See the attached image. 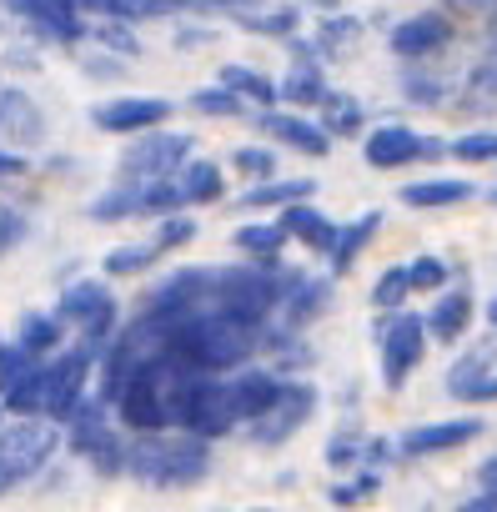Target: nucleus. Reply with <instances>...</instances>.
Wrapping results in <instances>:
<instances>
[{"mask_svg":"<svg viewBox=\"0 0 497 512\" xmlns=\"http://www.w3.org/2000/svg\"><path fill=\"white\" fill-rule=\"evenodd\" d=\"M317 196V181L312 176H272V181H257L236 196L241 211H287L297 201H312Z\"/></svg>","mask_w":497,"mask_h":512,"instance_id":"26","label":"nucleus"},{"mask_svg":"<svg viewBox=\"0 0 497 512\" xmlns=\"http://www.w3.org/2000/svg\"><path fill=\"white\" fill-rule=\"evenodd\" d=\"M0 86H6V81H0Z\"/></svg>","mask_w":497,"mask_h":512,"instance_id":"62","label":"nucleus"},{"mask_svg":"<svg viewBox=\"0 0 497 512\" xmlns=\"http://www.w3.org/2000/svg\"><path fill=\"white\" fill-rule=\"evenodd\" d=\"M231 382V402H236V422L241 427H252L272 402H277V392L287 387V372H277L272 362H252V367H241V372H231L226 377Z\"/></svg>","mask_w":497,"mask_h":512,"instance_id":"22","label":"nucleus"},{"mask_svg":"<svg viewBox=\"0 0 497 512\" xmlns=\"http://www.w3.org/2000/svg\"><path fill=\"white\" fill-rule=\"evenodd\" d=\"M81 11H86V21H121V26H136L131 11H126V0H81Z\"/></svg>","mask_w":497,"mask_h":512,"instance_id":"51","label":"nucleus"},{"mask_svg":"<svg viewBox=\"0 0 497 512\" xmlns=\"http://www.w3.org/2000/svg\"><path fill=\"white\" fill-rule=\"evenodd\" d=\"M407 297H417L407 267H387V272L372 282V307H377V312H407Z\"/></svg>","mask_w":497,"mask_h":512,"instance_id":"43","label":"nucleus"},{"mask_svg":"<svg viewBox=\"0 0 497 512\" xmlns=\"http://www.w3.org/2000/svg\"><path fill=\"white\" fill-rule=\"evenodd\" d=\"M26 236H31V221H26L16 206H6V201H0V256H6V251H16Z\"/></svg>","mask_w":497,"mask_h":512,"instance_id":"49","label":"nucleus"},{"mask_svg":"<svg viewBox=\"0 0 497 512\" xmlns=\"http://www.w3.org/2000/svg\"><path fill=\"white\" fill-rule=\"evenodd\" d=\"M211 287H216V267H181V272H166L161 282L146 287L136 317H151V322H186L196 312H211Z\"/></svg>","mask_w":497,"mask_h":512,"instance_id":"9","label":"nucleus"},{"mask_svg":"<svg viewBox=\"0 0 497 512\" xmlns=\"http://www.w3.org/2000/svg\"><path fill=\"white\" fill-rule=\"evenodd\" d=\"M126 11H131L136 26L141 21H176L181 16V0H126Z\"/></svg>","mask_w":497,"mask_h":512,"instance_id":"50","label":"nucleus"},{"mask_svg":"<svg viewBox=\"0 0 497 512\" xmlns=\"http://www.w3.org/2000/svg\"><path fill=\"white\" fill-rule=\"evenodd\" d=\"M377 231H382V211H362V216L342 221V236H337V246H332V256H327L332 277H347V272L362 262L367 246L377 241Z\"/></svg>","mask_w":497,"mask_h":512,"instance_id":"28","label":"nucleus"},{"mask_svg":"<svg viewBox=\"0 0 497 512\" xmlns=\"http://www.w3.org/2000/svg\"><path fill=\"white\" fill-rule=\"evenodd\" d=\"M151 241H156V251H161V256H171V251H186V246L196 241V216H186V211H176V216H161V221H156V231H151Z\"/></svg>","mask_w":497,"mask_h":512,"instance_id":"46","label":"nucleus"},{"mask_svg":"<svg viewBox=\"0 0 497 512\" xmlns=\"http://www.w3.org/2000/svg\"><path fill=\"white\" fill-rule=\"evenodd\" d=\"M397 196H402V206H412V211H447V206L472 201L477 186L462 181V176H422V181H407Z\"/></svg>","mask_w":497,"mask_h":512,"instance_id":"27","label":"nucleus"},{"mask_svg":"<svg viewBox=\"0 0 497 512\" xmlns=\"http://www.w3.org/2000/svg\"><path fill=\"white\" fill-rule=\"evenodd\" d=\"M487 327H492V332H497V292H492V297H487Z\"/></svg>","mask_w":497,"mask_h":512,"instance_id":"58","label":"nucleus"},{"mask_svg":"<svg viewBox=\"0 0 497 512\" xmlns=\"http://www.w3.org/2000/svg\"><path fill=\"white\" fill-rule=\"evenodd\" d=\"M81 66H86V76H96V81H101V76H106V81L126 76V66H111V61H81Z\"/></svg>","mask_w":497,"mask_h":512,"instance_id":"56","label":"nucleus"},{"mask_svg":"<svg viewBox=\"0 0 497 512\" xmlns=\"http://www.w3.org/2000/svg\"><path fill=\"white\" fill-rule=\"evenodd\" d=\"M492 6H497V0H492Z\"/></svg>","mask_w":497,"mask_h":512,"instance_id":"63","label":"nucleus"},{"mask_svg":"<svg viewBox=\"0 0 497 512\" xmlns=\"http://www.w3.org/2000/svg\"><path fill=\"white\" fill-rule=\"evenodd\" d=\"M292 51V71L282 76V101L292 111H322V101L332 96V81H327V56L317 51V41L307 36H292L287 41Z\"/></svg>","mask_w":497,"mask_h":512,"instance_id":"16","label":"nucleus"},{"mask_svg":"<svg viewBox=\"0 0 497 512\" xmlns=\"http://www.w3.org/2000/svg\"><path fill=\"white\" fill-rule=\"evenodd\" d=\"M487 372H497V332L487 337V342H477V347H467L452 367H447V397H467V387H477Z\"/></svg>","mask_w":497,"mask_h":512,"instance_id":"32","label":"nucleus"},{"mask_svg":"<svg viewBox=\"0 0 497 512\" xmlns=\"http://www.w3.org/2000/svg\"><path fill=\"white\" fill-rule=\"evenodd\" d=\"M41 362H46V357L26 352L16 337H11V342H0V397H6V392H16V387H21V382H26V377H31Z\"/></svg>","mask_w":497,"mask_h":512,"instance_id":"42","label":"nucleus"},{"mask_svg":"<svg viewBox=\"0 0 497 512\" xmlns=\"http://www.w3.org/2000/svg\"><path fill=\"white\" fill-rule=\"evenodd\" d=\"M171 116H176V106L166 96H111V101H101L91 111V126L106 131V136H126L131 141V136L171 126Z\"/></svg>","mask_w":497,"mask_h":512,"instance_id":"15","label":"nucleus"},{"mask_svg":"<svg viewBox=\"0 0 497 512\" xmlns=\"http://www.w3.org/2000/svg\"><path fill=\"white\" fill-rule=\"evenodd\" d=\"M211 472V442L186 432V427H171V432H131V447H126V477L146 482V487H161V492H181V487H196L206 482Z\"/></svg>","mask_w":497,"mask_h":512,"instance_id":"2","label":"nucleus"},{"mask_svg":"<svg viewBox=\"0 0 497 512\" xmlns=\"http://www.w3.org/2000/svg\"><path fill=\"white\" fill-rule=\"evenodd\" d=\"M6 417H11V412H6V402H0V427H6Z\"/></svg>","mask_w":497,"mask_h":512,"instance_id":"59","label":"nucleus"},{"mask_svg":"<svg viewBox=\"0 0 497 512\" xmlns=\"http://www.w3.org/2000/svg\"><path fill=\"white\" fill-rule=\"evenodd\" d=\"M6 11L51 46H81L91 36V21L81 11V0H6Z\"/></svg>","mask_w":497,"mask_h":512,"instance_id":"14","label":"nucleus"},{"mask_svg":"<svg viewBox=\"0 0 497 512\" xmlns=\"http://www.w3.org/2000/svg\"><path fill=\"white\" fill-rule=\"evenodd\" d=\"M181 427L196 432V437H206V442L231 437V432L241 427V422H236V402H231V382L201 372V382H196V392H191V402H186V422H181Z\"/></svg>","mask_w":497,"mask_h":512,"instance_id":"17","label":"nucleus"},{"mask_svg":"<svg viewBox=\"0 0 497 512\" xmlns=\"http://www.w3.org/2000/svg\"><path fill=\"white\" fill-rule=\"evenodd\" d=\"M452 36H457V26H452L447 11H417V16H402L387 31V46L402 66H427L452 46Z\"/></svg>","mask_w":497,"mask_h":512,"instance_id":"13","label":"nucleus"},{"mask_svg":"<svg viewBox=\"0 0 497 512\" xmlns=\"http://www.w3.org/2000/svg\"><path fill=\"white\" fill-rule=\"evenodd\" d=\"M372 492H377V472H362V477H352V482H332L327 502H332V507H357V502H367Z\"/></svg>","mask_w":497,"mask_h":512,"instance_id":"48","label":"nucleus"},{"mask_svg":"<svg viewBox=\"0 0 497 512\" xmlns=\"http://www.w3.org/2000/svg\"><path fill=\"white\" fill-rule=\"evenodd\" d=\"M487 201H492V206H497V186H492V191H487Z\"/></svg>","mask_w":497,"mask_h":512,"instance_id":"60","label":"nucleus"},{"mask_svg":"<svg viewBox=\"0 0 497 512\" xmlns=\"http://www.w3.org/2000/svg\"><path fill=\"white\" fill-rule=\"evenodd\" d=\"M16 342H21L26 352H36V357H56V352L71 347V327H66L56 312H26V317L16 322Z\"/></svg>","mask_w":497,"mask_h":512,"instance_id":"30","label":"nucleus"},{"mask_svg":"<svg viewBox=\"0 0 497 512\" xmlns=\"http://www.w3.org/2000/svg\"><path fill=\"white\" fill-rule=\"evenodd\" d=\"M257 131H262V136H272L277 146L297 151V156H312V161L332 156V136H327V126H322V121H312V116H302V111H282V106L257 111Z\"/></svg>","mask_w":497,"mask_h":512,"instance_id":"20","label":"nucleus"},{"mask_svg":"<svg viewBox=\"0 0 497 512\" xmlns=\"http://www.w3.org/2000/svg\"><path fill=\"white\" fill-rule=\"evenodd\" d=\"M362 31H367V26H362L357 16L332 11V16H322V21H317V36H312V41H317V51H322L327 61H342V56L362 41Z\"/></svg>","mask_w":497,"mask_h":512,"instance_id":"38","label":"nucleus"},{"mask_svg":"<svg viewBox=\"0 0 497 512\" xmlns=\"http://www.w3.org/2000/svg\"><path fill=\"white\" fill-rule=\"evenodd\" d=\"M236 31L246 36H272V41H292L302 31V6L297 0H282V6H257V11H241Z\"/></svg>","mask_w":497,"mask_h":512,"instance_id":"31","label":"nucleus"},{"mask_svg":"<svg viewBox=\"0 0 497 512\" xmlns=\"http://www.w3.org/2000/svg\"><path fill=\"white\" fill-rule=\"evenodd\" d=\"M332 312V277H312V272H287V292H282V312L277 322L287 332H307L317 317Z\"/></svg>","mask_w":497,"mask_h":512,"instance_id":"21","label":"nucleus"},{"mask_svg":"<svg viewBox=\"0 0 497 512\" xmlns=\"http://www.w3.org/2000/svg\"><path fill=\"white\" fill-rule=\"evenodd\" d=\"M402 96H407L412 106L437 111V106L452 96V81H447V76H437V71H427V66H407V71H402Z\"/></svg>","mask_w":497,"mask_h":512,"instance_id":"39","label":"nucleus"},{"mask_svg":"<svg viewBox=\"0 0 497 512\" xmlns=\"http://www.w3.org/2000/svg\"><path fill=\"white\" fill-rule=\"evenodd\" d=\"M51 312L71 327V342L96 357V367H101V357L111 352V342H116L121 327H126V322H121V302H116L111 282H101V277H76V282H66Z\"/></svg>","mask_w":497,"mask_h":512,"instance_id":"4","label":"nucleus"},{"mask_svg":"<svg viewBox=\"0 0 497 512\" xmlns=\"http://www.w3.org/2000/svg\"><path fill=\"white\" fill-rule=\"evenodd\" d=\"M472 317H477V297H472V282L462 277L447 292H437V302L427 307V332H432V342L457 347V342H467Z\"/></svg>","mask_w":497,"mask_h":512,"instance_id":"23","label":"nucleus"},{"mask_svg":"<svg viewBox=\"0 0 497 512\" xmlns=\"http://www.w3.org/2000/svg\"><path fill=\"white\" fill-rule=\"evenodd\" d=\"M46 136H51V121H46L41 101L26 86L6 81L0 86V141L16 151H36V146H46Z\"/></svg>","mask_w":497,"mask_h":512,"instance_id":"18","label":"nucleus"},{"mask_svg":"<svg viewBox=\"0 0 497 512\" xmlns=\"http://www.w3.org/2000/svg\"><path fill=\"white\" fill-rule=\"evenodd\" d=\"M427 342H432L427 317H417V312H382L377 317V357H382V387L387 392L407 387V377L427 357Z\"/></svg>","mask_w":497,"mask_h":512,"instance_id":"8","label":"nucleus"},{"mask_svg":"<svg viewBox=\"0 0 497 512\" xmlns=\"http://www.w3.org/2000/svg\"><path fill=\"white\" fill-rule=\"evenodd\" d=\"M186 106L196 111V116H211V121H231V116H246V101L231 91V86H221V81H211V86H196L191 96H186Z\"/></svg>","mask_w":497,"mask_h":512,"instance_id":"40","label":"nucleus"},{"mask_svg":"<svg viewBox=\"0 0 497 512\" xmlns=\"http://www.w3.org/2000/svg\"><path fill=\"white\" fill-rule=\"evenodd\" d=\"M317 121L327 126L332 141H342V136H367V106H362L357 96H347V91H332V96L322 101V116H317Z\"/></svg>","mask_w":497,"mask_h":512,"instance_id":"36","label":"nucleus"},{"mask_svg":"<svg viewBox=\"0 0 497 512\" xmlns=\"http://www.w3.org/2000/svg\"><path fill=\"white\" fill-rule=\"evenodd\" d=\"M196 156V136L186 131H146V136H131L116 156V176L121 181H171L186 161Z\"/></svg>","mask_w":497,"mask_h":512,"instance_id":"7","label":"nucleus"},{"mask_svg":"<svg viewBox=\"0 0 497 512\" xmlns=\"http://www.w3.org/2000/svg\"><path fill=\"white\" fill-rule=\"evenodd\" d=\"M447 156H457L467 166H497V126H472V131L452 136Z\"/></svg>","mask_w":497,"mask_h":512,"instance_id":"41","label":"nucleus"},{"mask_svg":"<svg viewBox=\"0 0 497 512\" xmlns=\"http://www.w3.org/2000/svg\"><path fill=\"white\" fill-rule=\"evenodd\" d=\"M282 292H287V267L231 262V267H216L211 307L262 332V327L277 322V312H282Z\"/></svg>","mask_w":497,"mask_h":512,"instance_id":"3","label":"nucleus"},{"mask_svg":"<svg viewBox=\"0 0 497 512\" xmlns=\"http://www.w3.org/2000/svg\"><path fill=\"white\" fill-rule=\"evenodd\" d=\"M437 156H447V146L437 136H422V131L402 126V121H382L362 136V161L372 171H407V166L437 161Z\"/></svg>","mask_w":497,"mask_h":512,"instance_id":"12","label":"nucleus"},{"mask_svg":"<svg viewBox=\"0 0 497 512\" xmlns=\"http://www.w3.org/2000/svg\"><path fill=\"white\" fill-rule=\"evenodd\" d=\"M317 407H322L317 382H312V377H287V387L277 392V402H272L252 427H246V432H252L257 447H287V442L317 417Z\"/></svg>","mask_w":497,"mask_h":512,"instance_id":"11","label":"nucleus"},{"mask_svg":"<svg viewBox=\"0 0 497 512\" xmlns=\"http://www.w3.org/2000/svg\"><path fill=\"white\" fill-rule=\"evenodd\" d=\"M176 211H186V201H181V186H176V176L171 181H111L101 196H91V206H86V216L91 221H161V216H176Z\"/></svg>","mask_w":497,"mask_h":512,"instance_id":"6","label":"nucleus"},{"mask_svg":"<svg viewBox=\"0 0 497 512\" xmlns=\"http://www.w3.org/2000/svg\"><path fill=\"white\" fill-rule=\"evenodd\" d=\"M126 447H131V432H126L121 422H111L81 457H86L91 472H101V477H126Z\"/></svg>","mask_w":497,"mask_h":512,"instance_id":"37","label":"nucleus"},{"mask_svg":"<svg viewBox=\"0 0 497 512\" xmlns=\"http://www.w3.org/2000/svg\"><path fill=\"white\" fill-rule=\"evenodd\" d=\"M156 256H161L156 241H121V246H111V251L101 256V272H106V282H126V277L151 272Z\"/></svg>","mask_w":497,"mask_h":512,"instance_id":"35","label":"nucleus"},{"mask_svg":"<svg viewBox=\"0 0 497 512\" xmlns=\"http://www.w3.org/2000/svg\"><path fill=\"white\" fill-rule=\"evenodd\" d=\"M252 512H272V507H252Z\"/></svg>","mask_w":497,"mask_h":512,"instance_id":"61","label":"nucleus"},{"mask_svg":"<svg viewBox=\"0 0 497 512\" xmlns=\"http://www.w3.org/2000/svg\"><path fill=\"white\" fill-rule=\"evenodd\" d=\"M462 111H497V46H482V56L472 61L467 81H462Z\"/></svg>","mask_w":497,"mask_h":512,"instance_id":"34","label":"nucleus"},{"mask_svg":"<svg viewBox=\"0 0 497 512\" xmlns=\"http://www.w3.org/2000/svg\"><path fill=\"white\" fill-rule=\"evenodd\" d=\"M462 402H472V407H482V402H497V372H487L477 387H467V397Z\"/></svg>","mask_w":497,"mask_h":512,"instance_id":"54","label":"nucleus"},{"mask_svg":"<svg viewBox=\"0 0 497 512\" xmlns=\"http://www.w3.org/2000/svg\"><path fill=\"white\" fill-rule=\"evenodd\" d=\"M91 377H96V357L86 347L71 342L66 352H56L46 362V407H41V417L56 422V427H66L81 412V402L91 397Z\"/></svg>","mask_w":497,"mask_h":512,"instance_id":"10","label":"nucleus"},{"mask_svg":"<svg viewBox=\"0 0 497 512\" xmlns=\"http://www.w3.org/2000/svg\"><path fill=\"white\" fill-rule=\"evenodd\" d=\"M457 512H497V497H492V492H477V497H467Z\"/></svg>","mask_w":497,"mask_h":512,"instance_id":"57","label":"nucleus"},{"mask_svg":"<svg viewBox=\"0 0 497 512\" xmlns=\"http://www.w3.org/2000/svg\"><path fill=\"white\" fill-rule=\"evenodd\" d=\"M61 447H66V427H56L46 417H11L0 427V497L36 482L56 462Z\"/></svg>","mask_w":497,"mask_h":512,"instance_id":"5","label":"nucleus"},{"mask_svg":"<svg viewBox=\"0 0 497 512\" xmlns=\"http://www.w3.org/2000/svg\"><path fill=\"white\" fill-rule=\"evenodd\" d=\"M357 462H367V442L352 437V432H337V437L327 442V467L347 472V467H357Z\"/></svg>","mask_w":497,"mask_h":512,"instance_id":"47","label":"nucleus"},{"mask_svg":"<svg viewBox=\"0 0 497 512\" xmlns=\"http://www.w3.org/2000/svg\"><path fill=\"white\" fill-rule=\"evenodd\" d=\"M31 171V156L16 151V146H0V176H26Z\"/></svg>","mask_w":497,"mask_h":512,"instance_id":"53","label":"nucleus"},{"mask_svg":"<svg viewBox=\"0 0 497 512\" xmlns=\"http://www.w3.org/2000/svg\"><path fill=\"white\" fill-rule=\"evenodd\" d=\"M477 492H492V497H497V457H487V462L477 467Z\"/></svg>","mask_w":497,"mask_h":512,"instance_id":"55","label":"nucleus"},{"mask_svg":"<svg viewBox=\"0 0 497 512\" xmlns=\"http://www.w3.org/2000/svg\"><path fill=\"white\" fill-rule=\"evenodd\" d=\"M277 221L287 226V236H292V241H302V246H307V251H317V256H332V246H337V236H342V221H337V216H327L317 201H297V206L277 211Z\"/></svg>","mask_w":497,"mask_h":512,"instance_id":"24","label":"nucleus"},{"mask_svg":"<svg viewBox=\"0 0 497 512\" xmlns=\"http://www.w3.org/2000/svg\"><path fill=\"white\" fill-rule=\"evenodd\" d=\"M151 322V317H146ZM166 332V352L196 372H211V377H231L241 367H252L257 352H262V332L246 327L226 312H196L186 322H156Z\"/></svg>","mask_w":497,"mask_h":512,"instance_id":"1","label":"nucleus"},{"mask_svg":"<svg viewBox=\"0 0 497 512\" xmlns=\"http://www.w3.org/2000/svg\"><path fill=\"white\" fill-rule=\"evenodd\" d=\"M176 186H181L186 211H191V206H216V201H226V176H221V161H206V156H191V161L176 171Z\"/></svg>","mask_w":497,"mask_h":512,"instance_id":"29","label":"nucleus"},{"mask_svg":"<svg viewBox=\"0 0 497 512\" xmlns=\"http://www.w3.org/2000/svg\"><path fill=\"white\" fill-rule=\"evenodd\" d=\"M487 432L482 417H442V422H422V427H407L397 437V457H447L467 442H477Z\"/></svg>","mask_w":497,"mask_h":512,"instance_id":"19","label":"nucleus"},{"mask_svg":"<svg viewBox=\"0 0 497 512\" xmlns=\"http://www.w3.org/2000/svg\"><path fill=\"white\" fill-rule=\"evenodd\" d=\"M216 31L211 26H176V51H191V46H211Z\"/></svg>","mask_w":497,"mask_h":512,"instance_id":"52","label":"nucleus"},{"mask_svg":"<svg viewBox=\"0 0 497 512\" xmlns=\"http://www.w3.org/2000/svg\"><path fill=\"white\" fill-rule=\"evenodd\" d=\"M231 246L246 256V262H257V267H282L292 236H287V226L277 216H267V221L257 216V221H246V226L231 231Z\"/></svg>","mask_w":497,"mask_h":512,"instance_id":"25","label":"nucleus"},{"mask_svg":"<svg viewBox=\"0 0 497 512\" xmlns=\"http://www.w3.org/2000/svg\"><path fill=\"white\" fill-rule=\"evenodd\" d=\"M216 81H221V86H231L246 106H257V111L282 106V81H272V76L252 71V66H221V71H216Z\"/></svg>","mask_w":497,"mask_h":512,"instance_id":"33","label":"nucleus"},{"mask_svg":"<svg viewBox=\"0 0 497 512\" xmlns=\"http://www.w3.org/2000/svg\"><path fill=\"white\" fill-rule=\"evenodd\" d=\"M407 277H412V292H422V297H437V292L452 287V267L442 256H427V251L407 262Z\"/></svg>","mask_w":497,"mask_h":512,"instance_id":"44","label":"nucleus"},{"mask_svg":"<svg viewBox=\"0 0 497 512\" xmlns=\"http://www.w3.org/2000/svg\"><path fill=\"white\" fill-rule=\"evenodd\" d=\"M231 171H236V176H246L252 186H257V181L282 176V171H277V151H272V146H236V151H231Z\"/></svg>","mask_w":497,"mask_h":512,"instance_id":"45","label":"nucleus"}]
</instances>
